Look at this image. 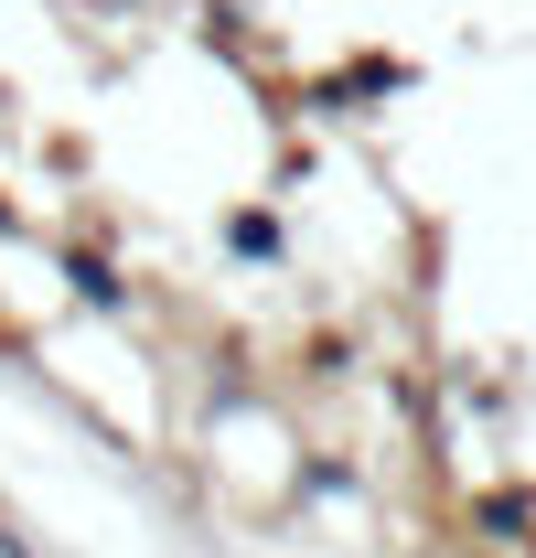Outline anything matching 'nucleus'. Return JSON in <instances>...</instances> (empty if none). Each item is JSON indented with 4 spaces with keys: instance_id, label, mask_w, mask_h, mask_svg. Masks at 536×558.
I'll return each instance as SVG.
<instances>
[]
</instances>
